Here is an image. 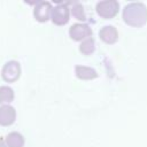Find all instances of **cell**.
Instances as JSON below:
<instances>
[{
    "mask_svg": "<svg viewBox=\"0 0 147 147\" xmlns=\"http://www.w3.org/2000/svg\"><path fill=\"white\" fill-rule=\"evenodd\" d=\"M122 17L123 21L130 26H142L147 23V6L138 1L130 2L124 7Z\"/></svg>",
    "mask_w": 147,
    "mask_h": 147,
    "instance_id": "6da1fadb",
    "label": "cell"
},
{
    "mask_svg": "<svg viewBox=\"0 0 147 147\" xmlns=\"http://www.w3.org/2000/svg\"><path fill=\"white\" fill-rule=\"evenodd\" d=\"M22 74L21 63L16 60L7 61L1 68V78L6 83H15L20 79Z\"/></svg>",
    "mask_w": 147,
    "mask_h": 147,
    "instance_id": "7a4b0ae2",
    "label": "cell"
},
{
    "mask_svg": "<svg viewBox=\"0 0 147 147\" xmlns=\"http://www.w3.org/2000/svg\"><path fill=\"white\" fill-rule=\"evenodd\" d=\"M95 9L100 17L109 20L117 15L119 10V3L117 0H102L96 3Z\"/></svg>",
    "mask_w": 147,
    "mask_h": 147,
    "instance_id": "3957f363",
    "label": "cell"
},
{
    "mask_svg": "<svg viewBox=\"0 0 147 147\" xmlns=\"http://www.w3.org/2000/svg\"><path fill=\"white\" fill-rule=\"evenodd\" d=\"M70 20V8L68 3H59L52 9L51 21L55 25H64Z\"/></svg>",
    "mask_w": 147,
    "mask_h": 147,
    "instance_id": "277c9868",
    "label": "cell"
},
{
    "mask_svg": "<svg viewBox=\"0 0 147 147\" xmlns=\"http://www.w3.org/2000/svg\"><path fill=\"white\" fill-rule=\"evenodd\" d=\"M92 28L86 23H75L69 28V36L75 41H83L86 38L92 37Z\"/></svg>",
    "mask_w": 147,
    "mask_h": 147,
    "instance_id": "5b68a950",
    "label": "cell"
},
{
    "mask_svg": "<svg viewBox=\"0 0 147 147\" xmlns=\"http://www.w3.org/2000/svg\"><path fill=\"white\" fill-rule=\"evenodd\" d=\"M53 6L49 1H39L36 3L33 8V16L36 21L40 23H45L48 20H51Z\"/></svg>",
    "mask_w": 147,
    "mask_h": 147,
    "instance_id": "8992f818",
    "label": "cell"
},
{
    "mask_svg": "<svg viewBox=\"0 0 147 147\" xmlns=\"http://www.w3.org/2000/svg\"><path fill=\"white\" fill-rule=\"evenodd\" d=\"M16 121V109L11 105L0 106V125L10 126Z\"/></svg>",
    "mask_w": 147,
    "mask_h": 147,
    "instance_id": "52a82bcc",
    "label": "cell"
},
{
    "mask_svg": "<svg viewBox=\"0 0 147 147\" xmlns=\"http://www.w3.org/2000/svg\"><path fill=\"white\" fill-rule=\"evenodd\" d=\"M99 37L106 44H115L118 40V30L114 25H105L99 31Z\"/></svg>",
    "mask_w": 147,
    "mask_h": 147,
    "instance_id": "ba28073f",
    "label": "cell"
},
{
    "mask_svg": "<svg viewBox=\"0 0 147 147\" xmlns=\"http://www.w3.org/2000/svg\"><path fill=\"white\" fill-rule=\"evenodd\" d=\"M5 142L7 147H24L25 139L22 133L17 131H11L5 137Z\"/></svg>",
    "mask_w": 147,
    "mask_h": 147,
    "instance_id": "9c48e42d",
    "label": "cell"
},
{
    "mask_svg": "<svg viewBox=\"0 0 147 147\" xmlns=\"http://www.w3.org/2000/svg\"><path fill=\"white\" fill-rule=\"evenodd\" d=\"M75 72H76V76L83 80H90V79H94L98 77V72L93 68L86 67V65L77 64L75 67Z\"/></svg>",
    "mask_w": 147,
    "mask_h": 147,
    "instance_id": "30bf717a",
    "label": "cell"
},
{
    "mask_svg": "<svg viewBox=\"0 0 147 147\" xmlns=\"http://www.w3.org/2000/svg\"><path fill=\"white\" fill-rule=\"evenodd\" d=\"M15 99L14 90L8 85L0 86V106L2 105H10Z\"/></svg>",
    "mask_w": 147,
    "mask_h": 147,
    "instance_id": "8fae6325",
    "label": "cell"
},
{
    "mask_svg": "<svg viewBox=\"0 0 147 147\" xmlns=\"http://www.w3.org/2000/svg\"><path fill=\"white\" fill-rule=\"evenodd\" d=\"M94 51H95V40L93 37L86 38L79 45V52L83 55H91L92 53H94Z\"/></svg>",
    "mask_w": 147,
    "mask_h": 147,
    "instance_id": "7c38bea8",
    "label": "cell"
},
{
    "mask_svg": "<svg viewBox=\"0 0 147 147\" xmlns=\"http://www.w3.org/2000/svg\"><path fill=\"white\" fill-rule=\"evenodd\" d=\"M70 11L74 15V17H76L77 20H79V21H85L86 20V14H85L84 7L80 2H75L72 5V7L70 8Z\"/></svg>",
    "mask_w": 147,
    "mask_h": 147,
    "instance_id": "4fadbf2b",
    "label": "cell"
},
{
    "mask_svg": "<svg viewBox=\"0 0 147 147\" xmlns=\"http://www.w3.org/2000/svg\"><path fill=\"white\" fill-rule=\"evenodd\" d=\"M0 147H7L6 142H5V138L3 137H0Z\"/></svg>",
    "mask_w": 147,
    "mask_h": 147,
    "instance_id": "5bb4252c",
    "label": "cell"
}]
</instances>
